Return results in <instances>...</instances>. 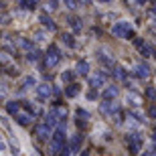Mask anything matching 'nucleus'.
<instances>
[{
	"label": "nucleus",
	"mask_w": 156,
	"mask_h": 156,
	"mask_svg": "<svg viewBox=\"0 0 156 156\" xmlns=\"http://www.w3.org/2000/svg\"><path fill=\"white\" fill-rule=\"evenodd\" d=\"M65 146H67V142H65V128L59 126L51 134V154H59Z\"/></svg>",
	"instance_id": "nucleus-2"
},
{
	"label": "nucleus",
	"mask_w": 156,
	"mask_h": 156,
	"mask_svg": "<svg viewBox=\"0 0 156 156\" xmlns=\"http://www.w3.org/2000/svg\"><path fill=\"white\" fill-rule=\"evenodd\" d=\"M146 95H148L150 99H154L156 98V89L154 87H146Z\"/></svg>",
	"instance_id": "nucleus-29"
},
{
	"label": "nucleus",
	"mask_w": 156,
	"mask_h": 156,
	"mask_svg": "<svg viewBox=\"0 0 156 156\" xmlns=\"http://www.w3.org/2000/svg\"><path fill=\"white\" fill-rule=\"evenodd\" d=\"M51 8H59V4H57V0H51Z\"/></svg>",
	"instance_id": "nucleus-34"
},
{
	"label": "nucleus",
	"mask_w": 156,
	"mask_h": 156,
	"mask_svg": "<svg viewBox=\"0 0 156 156\" xmlns=\"http://www.w3.org/2000/svg\"><path fill=\"white\" fill-rule=\"evenodd\" d=\"M75 114H77V118H83V120H87V118H89V114H87L85 110H81V108L75 112Z\"/></svg>",
	"instance_id": "nucleus-30"
},
{
	"label": "nucleus",
	"mask_w": 156,
	"mask_h": 156,
	"mask_svg": "<svg viewBox=\"0 0 156 156\" xmlns=\"http://www.w3.org/2000/svg\"><path fill=\"white\" fill-rule=\"evenodd\" d=\"M87 98H89V99H95L98 95H95V91H89V93H87Z\"/></svg>",
	"instance_id": "nucleus-33"
},
{
	"label": "nucleus",
	"mask_w": 156,
	"mask_h": 156,
	"mask_svg": "<svg viewBox=\"0 0 156 156\" xmlns=\"http://www.w3.org/2000/svg\"><path fill=\"white\" fill-rule=\"evenodd\" d=\"M140 53H142L144 57H150V55H152V47L150 45H144L142 49H140Z\"/></svg>",
	"instance_id": "nucleus-27"
},
{
	"label": "nucleus",
	"mask_w": 156,
	"mask_h": 156,
	"mask_svg": "<svg viewBox=\"0 0 156 156\" xmlns=\"http://www.w3.org/2000/svg\"><path fill=\"white\" fill-rule=\"evenodd\" d=\"M116 95H118V87L116 85H108L104 89V93H101L104 101H112V99H116Z\"/></svg>",
	"instance_id": "nucleus-11"
},
{
	"label": "nucleus",
	"mask_w": 156,
	"mask_h": 156,
	"mask_svg": "<svg viewBox=\"0 0 156 156\" xmlns=\"http://www.w3.org/2000/svg\"><path fill=\"white\" fill-rule=\"evenodd\" d=\"M112 33L116 37H126V39H134V30L130 29V23H126V20H120V23H116L114 27H112Z\"/></svg>",
	"instance_id": "nucleus-4"
},
{
	"label": "nucleus",
	"mask_w": 156,
	"mask_h": 156,
	"mask_svg": "<svg viewBox=\"0 0 156 156\" xmlns=\"http://www.w3.org/2000/svg\"><path fill=\"white\" fill-rule=\"evenodd\" d=\"M30 85H35V79H33V77H27V79H24V83H23V89H29Z\"/></svg>",
	"instance_id": "nucleus-28"
},
{
	"label": "nucleus",
	"mask_w": 156,
	"mask_h": 156,
	"mask_svg": "<svg viewBox=\"0 0 156 156\" xmlns=\"http://www.w3.org/2000/svg\"><path fill=\"white\" fill-rule=\"evenodd\" d=\"M41 23H43V27H45V29H49V30H55V29H57V24L53 23V18L49 16V14H41Z\"/></svg>",
	"instance_id": "nucleus-13"
},
{
	"label": "nucleus",
	"mask_w": 156,
	"mask_h": 156,
	"mask_svg": "<svg viewBox=\"0 0 156 156\" xmlns=\"http://www.w3.org/2000/svg\"><path fill=\"white\" fill-rule=\"evenodd\" d=\"M81 144H83V134H75V136L71 138V150L77 152L81 148Z\"/></svg>",
	"instance_id": "nucleus-14"
},
{
	"label": "nucleus",
	"mask_w": 156,
	"mask_h": 156,
	"mask_svg": "<svg viewBox=\"0 0 156 156\" xmlns=\"http://www.w3.org/2000/svg\"><path fill=\"white\" fill-rule=\"evenodd\" d=\"M114 75H116V79H126L128 77V73H126V69H124V67H116V65H114Z\"/></svg>",
	"instance_id": "nucleus-22"
},
{
	"label": "nucleus",
	"mask_w": 156,
	"mask_h": 156,
	"mask_svg": "<svg viewBox=\"0 0 156 156\" xmlns=\"http://www.w3.org/2000/svg\"><path fill=\"white\" fill-rule=\"evenodd\" d=\"M130 118H134L136 122H146V116L138 110V108H132V110H130Z\"/></svg>",
	"instance_id": "nucleus-19"
},
{
	"label": "nucleus",
	"mask_w": 156,
	"mask_h": 156,
	"mask_svg": "<svg viewBox=\"0 0 156 156\" xmlns=\"http://www.w3.org/2000/svg\"><path fill=\"white\" fill-rule=\"evenodd\" d=\"M61 41H63V43H65L67 47H71V49L75 47V41H73V35H61Z\"/></svg>",
	"instance_id": "nucleus-23"
},
{
	"label": "nucleus",
	"mask_w": 156,
	"mask_h": 156,
	"mask_svg": "<svg viewBox=\"0 0 156 156\" xmlns=\"http://www.w3.org/2000/svg\"><path fill=\"white\" fill-rule=\"evenodd\" d=\"M75 73H77V75H87V73H89V63H87L85 59L77 63V67H75Z\"/></svg>",
	"instance_id": "nucleus-15"
},
{
	"label": "nucleus",
	"mask_w": 156,
	"mask_h": 156,
	"mask_svg": "<svg viewBox=\"0 0 156 156\" xmlns=\"http://www.w3.org/2000/svg\"><path fill=\"white\" fill-rule=\"evenodd\" d=\"M136 2H138V4H144V2H148V0H136Z\"/></svg>",
	"instance_id": "nucleus-37"
},
{
	"label": "nucleus",
	"mask_w": 156,
	"mask_h": 156,
	"mask_svg": "<svg viewBox=\"0 0 156 156\" xmlns=\"http://www.w3.org/2000/svg\"><path fill=\"white\" fill-rule=\"evenodd\" d=\"M79 91H81V87L77 83H69V85L65 87V98H75Z\"/></svg>",
	"instance_id": "nucleus-12"
},
{
	"label": "nucleus",
	"mask_w": 156,
	"mask_h": 156,
	"mask_svg": "<svg viewBox=\"0 0 156 156\" xmlns=\"http://www.w3.org/2000/svg\"><path fill=\"white\" fill-rule=\"evenodd\" d=\"M55 156H69V148H67V146H65L63 150L59 152V154H55Z\"/></svg>",
	"instance_id": "nucleus-32"
},
{
	"label": "nucleus",
	"mask_w": 156,
	"mask_h": 156,
	"mask_svg": "<svg viewBox=\"0 0 156 156\" xmlns=\"http://www.w3.org/2000/svg\"><path fill=\"white\" fill-rule=\"evenodd\" d=\"M98 59H99V63H101V65H105V67H112V69H114V59H110L104 51L98 53Z\"/></svg>",
	"instance_id": "nucleus-17"
},
{
	"label": "nucleus",
	"mask_w": 156,
	"mask_h": 156,
	"mask_svg": "<svg viewBox=\"0 0 156 156\" xmlns=\"http://www.w3.org/2000/svg\"><path fill=\"white\" fill-rule=\"evenodd\" d=\"M134 71H136V77H138V79H146V77L150 75V65L148 63H138L134 67Z\"/></svg>",
	"instance_id": "nucleus-9"
},
{
	"label": "nucleus",
	"mask_w": 156,
	"mask_h": 156,
	"mask_svg": "<svg viewBox=\"0 0 156 156\" xmlns=\"http://www.w3.org/2000/svg\"><path fill=\"white\" fill-rule=\"evenodd\" d=\"M152 138L156 140V128H154V130H152Z\"/></svg>",
	"instance_id": "nucleus-36"
},
{
	"label": "nucleus",
	"mask_w": 156,
	"mask_h": 156,
	"mask_svg": "<svg viewBox=\"0 0 156 156\" xmlns=\"http://www.w3.org/2000/svg\"><path fill=\"white\" fill-rule=\"evenodd\" d=\"M77 2H81V4H85V6H87L89 2H91V0H77Z\"/></svg>",
	"instance_id": "nucleus-35"
},
{
	"label": "nucleus",
	"mask_w": 156,
	"mask_h": 156,
	"mask_svg": "<svg viewBox=\"0 0 156 156\" xmlns=\"http://www.w3.org/2000/svg\"><path fill=\"white\" fill-rule=\"evenodd\" d=\"M105 79H108V75H105L104 71H98L95 75L89 77V85H91L93 89H98V87H104V85H105Z\"/></svg>",
	"instance_id": "nucleus-7"
},
{
	"label": "nucleus",
	"mask_w": 156,
	"mask_h": 156,
	"mask_svg": "<svg viewBox=\"0 0 156 156\" xmlns=\"http://www.w3.org/2000/svg\"><path fill=\"white\" fill-rule=\"evenodd\" d=\"M51 126H47L45 122H39V124H37L35 126V136L39 140H47V138H51Z\"/></svg>",
	"instance_id": "nucleus-6"
},
{
	"label": "nucleus",
	"mask_w": 156,
	"mask_h": 156,
	"mask_svg": "<svg viewBox=\"0 0 156 156\" xmlns=\"http://www.w3.org/2000/svg\"><path fill=\"white\" fill-rule=\"evenodd\" d=\"M39 2H41V0H20V6L27 8V10H33V8L39 6Z\"/></svg>",
	"instance_id": "nucleus-20"
},
{
	"label": "nucleus",
	"mask_w": 156,
	"mask_h": 156,
	"mask_svg": "<svg viewBox=\"0 0 156 156\" xmlns=\"http://www.w3.org/2000/svg\"><path fill=\"white\" fill-rule=\"evenodd\" d=\"M126 142H128V148H130V152L132 154H138L140 148H142V136H140L138 132H132L126 136Z\"/></svg>",
	"instance_id": "nucleus-5"
},
{
	"label": "nucleus",
	"mask_w": 156,
	"mask_h": 156,
	"mask_svg": "<svg viewBox=\"0 0 156 156\" xmlns=\"http://www.w3.org/2000/svg\"><path fill=\"white\" fill-rule=\"evenodd\" d=\"M148 116H150V118H156V108H154V105H150V108H148V112H146V118H148Z\"/></svg>",
	"instance_id": "nucleus-31"
},
{
	"label": "nucleus",
	"mask_w": 156,
	"mask_h": 156,
	"mask_svg": "<svg viewBox=\"0 0 156 156\" xmlns=\"http://www.w3.org/2000/svg\"><path fill=\"white\" fill-rule=\"evenodd\" d=\"M6 110H8V114L16 116L18 112H20V101H8V104H6Z\"/></svg>",
	"instance_id": "nucleus-18"
},
{
	"label": "nucleus",
	"mask_w": 156,
	"mask_h": 156,
	"mask_svg": "<svg viewBox=\"0 0 156 156\" xmlns=\"http://www.w3.org/2000/svg\"><path fill=\"white\" fill-rule=\"evenodd\" d=\"M67 20H69V27L75 30V33H79V30H81V20H79L77 16H69Z\"/></svg>",
	"instance_id": "nucleus-21"
},
{
	"label": "nucleus",
	"mask_w": 156,
	"mask_h": 156,
	"mask_svg": "<svg viewBox=\"0 0 156 156\" xmlns=\"http://www.w3.org/2000/svg\"><path fill=\"white\" fill-rule=\"evenodd\" d=\"M67 120V108L61 104H55L51 108V110L47 112V116H45V124L47 126H59V124H63V122Z\"/></svg>",
	"instance_id": "nucleus-1"
},
{
	"label": "nucleus",
	"mask_w": 156,
	"mask_h": 156,
	"mask_svg": "<svg viewBox=\"0 0 156 156\" xmlns=\"http://www.w3.org/2000/svg\"><path fill=\"white\" fill-rule=\"evenodd\" d=\"M61 79H63L65 83H71V81H73V73H71V71H63V73H61Z\"/></svg>",
	"instance_id": "nucleus-25"
},
{
	"label": "nucleus",
	"mask_w": 156,
	"mask_h": 156,
	"mask_svg": "<svg viewBox=\"0 0 156 156\" xmlns=\"http://www.w3.org/2000/svg\"><path fill=\"white\" fill-rule=\"evenodd\" d=\"M126 101L132 105V108H140V105H142V95H140V93H136V91H128Z\"/></svg>",
	"instance_id": "nucleus-10"
},
{
	"label": "nucleus",
	"mask_w": 156,
	"mask_h": 156,
	"mask_svg": "<svg viewBox=\"0 0 156 156\" xmlns=\"http://www.w3.org/2000/svg\"><path fill=\"white\" fill-rule=\"evenodd\" d=\"M63 2H65V6H67L69 10H75L77 6H79V2H77V0H63Z\"/></svg>",
	"instance_id": "nucleus-26"
},
{
	"label": "nucleus",
	"mask_w": 156,
	"mask_h": 156,
	"mask_svg": "<svg viewBox=\"0 0 156 156\" xmlns=\"http://www.w3.org/2000/svg\"><path fill=\"white\" fill-rule=\"evenodd\" d=\"M59 61H61V49L57 45H49V49L45 53V65L51 69V67L59 65Z\"/></svg>",
	"instance_id": "nucleus-3"
},
{
	"label": "nucleus",
	"mask_w": 156,
	"mask_h": 156,
	"mask_svg": "<svg viewBox=\"0 0 156 156\" xmlns=\"http://www.w3.org/2000/svg\"><path fill=\"white\" fill-rule=\"evenodd\" d=\"M14 118H16V122L20 124V126H29L30 120H33V116H30V114H27V112H24V114H20V112H18Z\"/></svg>",
	"instance_id": "nucleus-16"
},
{
	"label": "nucleus",
	"mask_w": 156,
	"mask_h": 156,
	"mask_svg": "<svg viewBox=\"0 0 156 156\" xmlns=\"http://www.w3.org/2000/svg\"><path fill=\"white\" fill-rule=\"evenodd\" d=\"M55 93V89H53V85H47V83H43V85L37 87V95H39L41 99H49Z\"/></svg>",
	"instance_id": "nucleus-8"
},
{
	"label": "nucleus",
	"mask_w": 156,
	"mask_h": 156,
	"mask_svg": "<svg viewBox=\"0 0 156 156\" xmlns=\"http://www.w3.org/2000/svg\"><path fill=\"white\" fill-rule=\"evenodd\" d=\"M39 57H41V51H37V49L29 51V61H39Z\"/></svg>",
	"instance_id": "nucleus-24"
},
{
	"label": "nucleus",
	"mask_w": 156,
	"mask_h": 156,
	"mask_svg": "<svg viewBox=\"0 0 156 156\" xmlns=\"http://www.w3.org/2000/svg\"><path fill=\"white\" fill-rule=\"evenodd\" d=\"M99 2H108V0H99Z\"/></svg>",
	"instance_id": "nucleus-38"
}]
</instances>
